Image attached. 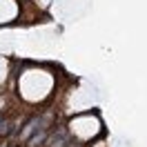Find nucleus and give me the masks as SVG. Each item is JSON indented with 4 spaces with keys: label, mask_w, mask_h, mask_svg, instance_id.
<instances>
[{
    "label": "nucleus",
    "mask_w": 147,
    "mask_h": 147,
    "mask_svg": "<svg viewBox=\"0 0 147 147\" xmlns=\"http://www.w3.org/2000/svg\"><path fill=\"white\" fill-rule=\"evenodd\" d=\"M40 127V116H36V118H31L27 123V125H25V127L20 129V138H22V140H27L29 136H31V134H34V131H36V129Z\"/></svg>",
    "instance_id": "obj_1"
},
{
    "label": "nucleus",
    "mask_w": 147,
    "mask_h": 147,
    "mask_svg": "<svg viewBox=\"0 0 147 147\" xmlns=\"http://www.w3.org/2000/svg\"><path fill=\"white\" fill-rule=\"evenodd\" d=\"M45 138H47V131H45V127L40 125V129H36V131L31 134V138H27V140H29V147H36V145H40V143H42Z\"/></svg>",
    "instance_id": "obj_2"
},
{
    "label": "nucleus",
    "mask_w": 147,
    "mask_h": 147,
    "mask_svg": "<svg viewBox=\"0 0 147 147\" xmlns=\"http://www.w3.org/2000/svg\"><path fill=\"white\" fill-rule=\"evenodd\" d=\"M11 131V123L7 118H0V136H5V134H9Z\"/></svg>",
    "instance_id": "obj_3"
}]
</instances>
